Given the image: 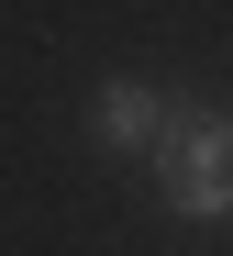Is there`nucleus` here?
<instances>
[{
  "instance_id": "f257e3e1",
  "label": "nucleus",
  "mask_w": 233,
  "mask_h": 256,
  "mask_svg": "<svg viewBox=\"0 0 233 256\" xmlns=\"http://www.w3.org/2000/svg\"><path fill=\"white\" fill-rule=\"evenodd\" d=\"M156 190H167V212H189V223L233 212V112H178V134L156 145Z\"/></svg>"
},
{
  "instance_id": "f03ea898",
  "label": "nucleus",
  "mask_w": 233,
  "mask_h": 256,
  "mask_svg": "<svg viewBox=\"0 0 233 256\" xmlns=\"http://www.w3.org/2000/svg\"><path fill=\"white\" fill-rule=\"evenodd\" d=\"M89 134H100L111 156H156V145L178 134V100H167V90H145V78H111V90L89 100Z\"/></svg>"
}]
</instances>
